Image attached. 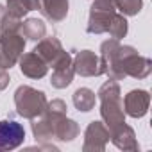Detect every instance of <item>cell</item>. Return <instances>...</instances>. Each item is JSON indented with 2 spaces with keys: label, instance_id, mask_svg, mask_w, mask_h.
<instances>
[{
  "label": "cell",
  "instance_id": "cell-1",
  "mask_svg": "<svg viewBox=\"0 0 152 152\" xmlns=\"http://www.w3.org/2000/svg\"><path fill=\"white\" fill-rule=\"evenodd\" d=\"M23 127L16 122H2L0 124V148H15L23 141Z\"/></svg>",
  "mask_w": 152,
  "mask_h": 152
}]
</instances>
